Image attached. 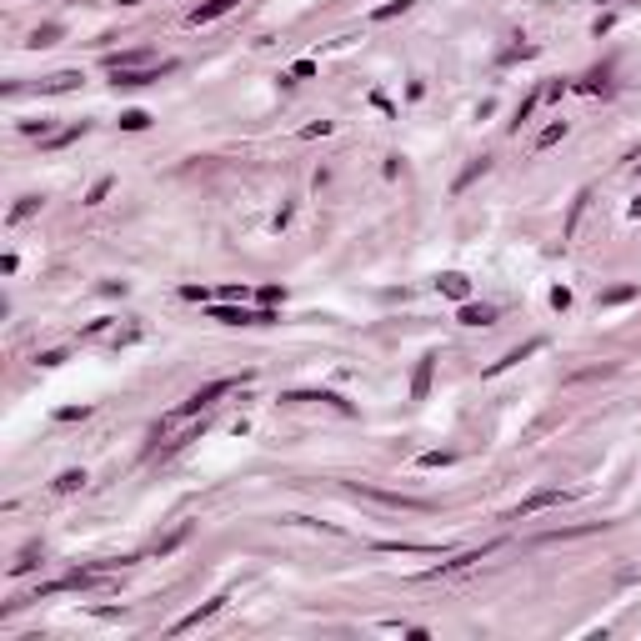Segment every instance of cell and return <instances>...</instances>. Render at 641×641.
I'll list each match as a JSON object with an SVG mask.
<instances>
[{
    "mask_svg": "<svg viewBox=\"0 0 641 641\" xmlns=\"http://www.w3.org/2000/svg\"><path fill=\"white\" fill-rule=\"evenodd\" d=\"M241 381L236 376H226V381H210V386H201V391H190V401H181V411L170 416V421H181V416H196V411H206V406H216L226 391H236Z\"/></svg>",
    "mask_w": 641,
    "mask_h": 641,
    "instance_id": "1",
    "label": "cell"
},
{
    "mask_svg": "<svg viewBox=\"0 0 641 641\" xmlns=\"http://www.w3.org/2000/svg\"><path fill=\"white\" fill-rule=\"evenodd\" d=\"M176 71V60H156V66H136V71H111L120 91H141V85H156L161 75Z\"/></svg>",
    "mask_w": 641,
    "mask_h": 641,
    "instance_id": "2",
    "label": "cell"
},
{
    "mask_svg": "<svg viewBox=\"0 0 641 641\" xmlns=\"http://www.w3.org/2000/svg\"><path fill=\"white\" fill-rule=\"evenodd\" d=\"M210 320L221 326H271V311H241V306H210Z\"/></svg>",
    "mask_w": 641,
    "mask_h": 641,
    "instance_id": "3",
    "label": "cell"
},
{
    "mask_svg": "<svg viewBox=\"0 0 641 641\" xmlns=\"http://www.w3.org/2000/svg\"><path fill=\"white\" fill-rule=\"evenodd\" d=\"M356 491V496H371L381 506H401V511H431V501H421V496H396V491H376V486H346Z\"/></svg>",
    "mask_w": 641,
    "mask_h": 641,
    "instance_id": "4",
    "label": "cell"
},
{
    "mask_svg": "<svg viewBox=\"0 0 641 641\" xmlns=\"http://www.w3.org/2000/svg\"><path fill=\"white\" fill-rule=\"evenodd\" d=\"M557 501H566V491H561V486H541V491H531V496H526L516 511H511V516H516V521H521V516H536V511L557 506Z\"/></svg>",
    "mask_w": 641,
    "mask_h": 641,
    "instance_id": "5",
    "label": "cell"
},
{
    "mask_svg": "<svg viewBox=\"0 0 641 641\" xmlns=\"http://www.w3.org/2000/svg\"><path fill=\"white\" fill-rule=\"evenodd\" d=\"M281 401H286V406H301V401H326V406H336L341 416H351V401H341V396H331V391H286Z\"/></svg>",
    "mask_w": 641,
    "mask_h": 641,
    "instance_id": "6",
    "label": "cell"
},
{
    "mask_svg": "<svg viewBox=\"0 0 641 641\" xmlns=\"http://www.w3.org/2000/svg\"><path fill=\"white\" fill-rule=\"evenodd\" d=\"M431 371H436V356H421V361H416V376H411V396H416V401L431 396Z\"/></svg>",
    "mask_w": 641,
    "mask_h": 641,
    "instance_id": "7",
    "label": "cell"
},
{
    "mask_svg": "<svg viewBox=\"0 0 641 641\" xmlns=\"http://www.w3.org/2000/svg\"><path fill=\"white\" fill-rule=\"evenodd\" d=\"M486 170H491V156H471V165H466L461 176H456V196H461V190H471V186L486 176Z\"/></svg>",
    "mask_w": 641,
    "mask_h": 641,
    "instance_id": "8",
    "label": "cell"
},
{
    "mask_svg": "<svg viewBox=\"0 0 641 641\" xmlns=\"http://www.w3.org/2000/svg\"><path fill=\"white\" fill-rule=\"evenodd\" d=\"M226 10H236V0H206V6L190 10V26H206V20H216V15H226Z\"/></svg>",
    "mask_w": 641,
    "mask_h": 641,
    "instance_id": "9",
    "label": "cell"
},
{
    "mask_svg": "<svg viewBox=\"0 0 641 641\" xmlns=\"http://www.w3.org/2000/svg\"><path fill=\"white\" fill-rule=\"evenodd\" d=\"M536 351H541V341H526V346H516V351H506V356L496 361V366L486 371V376H496V371H506V366H521V361H526V356H536Z\"/></svg>",
    "mask_w": 641,
    "mask_h": 641,
    "instance_id": "10",
    "label": "cell"
},
{
    "mask_svg": "<svg viewBox=\"0 0 641 641\" xmlns=\"http://www.w3.org/2000/svg\"><path fill=\"white\" fill-rule=\"evenodd\" d=\"M441 291L451 296V301H466V296H471V281H466L461 271H446V276H441Z\"/></svg>",
    "mask_w": 641,
    "mask_h": 641,
    "instance_id": "11",
    "label": "cell"
},
{
    "mask_svg": "<svg viewBox=\"0 0 641 641\" xmlns=\"http://www.w3.org/2000/svg\"><path fill=\"white\" fill-rule=\"evenodd\" d=\"M491 551H496V546H481V551H461V557H456V561H441V566H436L431 576H441V571H461V566H476L481 557H491Z\"/></svg>",
    "mask_w": 641,
    "mask_h": 641,
    "instance_id": "12",
    "label": "cell"
},
{
    "mask_svg": "<svg viewBox=\"0 0 641 641\" xmlns=\"http://www.w3.org/2000/svg\"><path fill=\"white\" fill-rule=\"evenodd\" d=\"M496 306H461V326H491Z\"/></svg>",
    "mask_w": 641,
    "mask_h": 641,
    "instance_id": "13",
    "label": "cell"
},
{
    "mask_svg": "<svg viewBox=\"0 0 641 641\" xmlns=\"http://www.w3.org/2000/svg\"><path fill=\"white\" fill-rule=\"evenodd\" d=\"M221 602H226V596H216V602H206L201 611H190V616H181V622H176V631H190V626H201L206 616H216V611H221Z\"/></svg>",
    "mask_w": 641,
    "mask_h": 641,
    "instance_id": "14",
    "label": "cell"
},
{
    "mask_svg": "<svg viewBox=\"0 0 641 641\" xmlns=\"http://www.w3.org/2000/svg\"><path fill=\"white\" fill-rule=\"evenodd\" d=\"M85 131H91V125H85V120H75V125H66V131H55V136H46V145H51V151H60V145H71V141H80Z\"/></svg>",
    "mask_w": 641,
    "mask_h": 641,
    "instance_id": "15",
    "label": "cell"
},
{
    "mask_svg": "<svg viewBox=\"0 0 641 641\" xmlns=\"http://www.w3.org/2000/svg\"><path fill=\"white\" fill-rule=\"evenodd\" d=\"M541 96H546V91H531V96H526V100L516 105V120H511V131H521V125L531 120V111H536V105H541Z\"/></svg>",
    "mask_w": 641,
    "mask_h": 641,
    "instance_id": "16",
    "label": "cell"
},
{
    "mask_svg": "<svg viewBox=\"0 0 641 641\" xmlns=\"http://www.w3.org/2000/svg\"><path fill=\"white\" fill-rule=\"evenodd\" d=\"M411 6H416V0H386V6H376V10H371V20H396V15H406Z\"/></svg>",
    "mask_w": 641,
    "mask_h": 641,
    "instance_id": "17",
    "label": "cell"
},
{
    "mask_svg": "<svg viewBox=\"0 0 641 641\" xmlns=\"http://www.w3.org/2000/svg\"><path fill=\"white\" fill-rule=\"evenodd\" d=\"M75 85H80V75H75V71H60V75H51L46 85H40V91H51V96H55V91H75Z\"/></svg>",
    "mask_w": 641,
    "mask_h": 641,
    "instance_id": "18",
    "label": "cell"
},
{
    "mask_svg": "<svg viewBox=\"0 0 641 641\" xmlns=\"http://www.w3.org/2000/svg\"><path fill=\"white\" fill-rule=\"evenodd\" d=\"M626 301H636V286H611V291H602V306H626Z\"/></svg>",
    "mask_w": 641,
    "mask_h": 641,
    "instance_id": "19",
    "label": "cell"
},
{
    "mask_svg": "<svg viewBox=\"0 0 641 641\" xmlns=\"http://www.w3.org/2000/svg\"><path fill=\"white\" fill-rule=\"evenodd\" d=\"M85 486V471H60L55 476V491H60V496H71V491H80Z\"/></svg>",
    "mask_w": 641,
    "mask_h": 641,
    "instance_id": "20",
    "label": "cell"
},
{
    "mask_svg": "<svg viewBox=\"0 0 641 641\" xmlns=\"http://www.w3.org/2000/svg\"><path fill=\"white\" fill-rule=\"evenodd\" d=\"M561 136H566V120H551V125H546V131L536 136V151H546V145H557Z\"/></svg>",
    "mask_w": 641,
    "mask_h": 641,
    "instance_id": "21",
    "label": "cell"
},
{
    "mask_svg": "<svg viewBox=\"0 0 641 641\" xmlns=\"http://www.w3.org/2000/svg\"><path fill=\"white\" fill-rule=\"evenodd\" d=\"M145 125H151L145 111H120V131H145Z\"/></svg>",
    "mask_w": 641,
    "mask_h": 641,
    "instance_id": "22",
    "label": "cell"
},
{
    "mask_svg": "<svg viewBox=\"0 0 641 641\" xmlns=\"http://www.w3.org/2000/svg\"><path fill=\"white\" fill-rule=\"evenodd\" d=\"M586 201H591V190H581V196L571 201V216H566V236H576V221H581V210H586Z\"/></svg>",
    "mask_w": 641,
    "mask_h": 641,
    "instance_id": "23",
    "label": "cell"
},
{
    "mask_svg": "<svg viewBox=\"0 0 641 641\" xmlns=\"http://www.w3.org/2000/svg\"><path fill=\"white\" fill-rule=\"evenodd\" d=\"M35 210H40V196H26V201H20V206L10 210V221L20 226V221H30V216H35Z\"/></svg>",
    "mask_w": 641,
    "mask_h": 641,
    "instance_id": "24",
    "label": "cell"
},
{
    "mask_svg": "<svg viewBox=\"0 0 641 641\" xmlns=\"http://www.w3.org/2000/svg\"><path fill=\"white\" fill-rule=\"evenodd\" d=\"M60 40V26H40L35 35H30V46H55Z\"/></svg>",
    "mask_w": 641,
    "mask_h": 641,
    "instance_id": "25",
    "label": "cell"
},
{
    "mask_svg": "<svg viewBox=\"0 0 641 641\" xmlns=\"http://www.w3.org/2000/svg\"><path fill=\"white\" fill-rule=\"evenodd\" d=\"M35 561H40V546H35V541H30V546H26V551H20V561H15V571H30V566H35Z\"/></svg>",
    "mask_w": 641,
    "mask_h": 641,
    "instance_id": "26",
    "label": "cell"
},
{
    "mask_svg": "<svg viewBox=\"0 0 641 641\" xmlns=\"http://www.w3.org/2000/svg\"><path fill=\"white\" fill-rule=\"evenodd\" d=\"M105 196H111V176H105V181H96V186H91V196H85V201H91V206H100Z\"/></svg>",
    "mask_w": 641,
    "mask_h": 641,
    "instance_id": "27",
    "label": "cell"
},
{
    "mask_svg": "<svg viewBox=\"0 0 641 641\" xmlns=\"http://www.w3.org/2000/svg\"><path fill=\"white\" fill-rule=\"evenodd\" d=\"M551 306H557V311H571V291L557 286V291H551Z\"/></svg>",
    "mask_w": 641,
    "mask_h": 641,
    "instance_id": "28",
    "label": "cell"
},
{
    "mask_svg": "<svg viewBox=\"0 0 641 641\" xmlns=\"http://www.w3.org/2000/svg\"><path fill=\"white\" fill-rule=\"evenodd\" d=\"M421 466H451V451H426Z\"/></svg>",
    "mask_w": 641,
    "mask_h": 641,
    "instance_id": "29",
    "label": "cell"
},
{
    "mask_svg": "<svg viewBox=\"0 0 641 641\" xmlns=\"http://www.w3.org/2000/svg\"><path fill=\"white\" fill-rule=\"evenodd\" d=\"M91 416V406H66V411H60V421H85Z\"/></svg>",
    "mask_w": 641,
    "mask_h": 641,
    "instance_id": "30",
    "label": "cell"
},
{
    "mask_svg": "<svg viewBox=\"0 0 641 641\" xmlns=\"http://www.w3.org/2000/svg\"><path fill=\"white\" fill-rule=\"evenodd\" d=\"M261 301L276 306V301H286V291H281V286H266V291H261Z\"/></svg>",
    "mask_w": 641,
    "mask_h": 641,
    "instance_id": "31",
    "label": "cell"
},
{
    "mask_svg": "<svg viewBox=\"0 0 641 641\" xmlns=\"http://www.w3.org/2000/svg\"><path fill=\"white\" fill-rule=\"evenodd\" d=\"M631 216H636V221H641V201H631Z\"/></svg>",
    "mask_w": 641,
    "mask_h": 641,
    "instance_id": "32",
    "label": "cell"
}]
</instances>
